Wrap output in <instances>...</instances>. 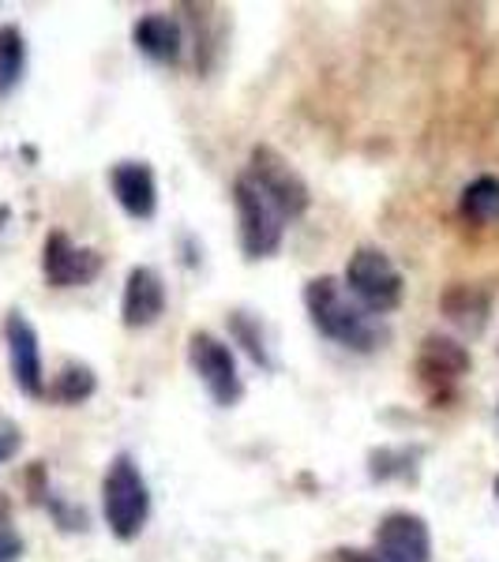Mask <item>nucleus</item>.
Segmentation results:
<instances>
[{
  "label": "nucleus",
  "instance_id": "obj_25",
  "mask_svg": "<svg viewBox=\"0 0 499 562\" xmlns=\"http://www.w3.org/2000/svg\"><path fill=\"white\" fill-rule=\"evenodd\" d=\"M496 424H499V402H496Z\"/></svg>",
  "mask_w": 499,
  "mask_h": 562
},
{
  "label": "nucleus",
  "instance_id": "obj_14",
  "mask_svg": "<svg viewBox=\"0 0 499 562\" xmlns=\"http://www.w3.org/2000/svg\"><path fill=\"white\" fill-rule=\"evenodd\" d=\"M458 214H462V222L477 225V229L499 225V177L485 173V177L469 180L458 195Z\"/></svg>",
  "mask_w": 499,
  "mask_h": 562
},
{
  "label": "nucleus",
  "instance_id": "obj_24",
  "mask_svg": "<svg viewBox=\"0 0 499 562\" xmlns=\"http://www.w3.org/2000/svg\"><path fill=\"white\" fill-rule=\"evenodd\" d=\"M492 495H496V503H499V476L492 480Z\"/></svg>",
  "mask_w": 499,
  "mask_h": 562
},
{
  "label": "nucleus",
  "instance_id": "obj_7",
  "mask_svg": "<svg viewBox=\"0 0 499 562\" xmlns=\"http://www.w3.org/2000/svg\"><path fill=\"white\" fill-rule=\"evenodd\" d=\"M469 368H474L469 349L462 346V341L447 338V334H429V338L421 341V349H417V360H413L417 379H421L424 394H429L432 402H447V397H455V390H458L462 379L469 375Z\"/></svg>",
  "mask_w": 499,
  "mask_h": 562
},
{
  "label": "nucleus",
  "instance_id": "obj_8",
  "mask_svg": "<svg viewBox=\"0 0 499 562\" xmlns=\"http://www.w3.org/2000/svg\"><path fill=\"white\" fill-rule=\"evenodd\" d=\"M106 270V259L95 248H84L65 229H49L42 244V278L53 289H84Z\"/></svg>",
  "mask_w": 499,
  "mask_h": 562
},
{
  "label": "nucleus",
  "instance_id": "obj_21",
  "mask_svg": "<svg viewBox=\"0 0 499 562\" xmlns=\"http://www.w3.org/2000/svg\"><path fill=\"white\" fill-rule=\"evenodd\" d=\"M26 551V543L12 525H0V562H20Z\"/></svg>",
  "mask_w": 499,
  "mask_h": 562
},
{
  "label": "nucleus",
  "instance_id": "obj_17",
  "mask_svg": "<svg viewBox=\"0 0 499 562\" xmlns=\"http://www.w3.org/2000/svg\"><path fill=\"white\" fill-rule=\"evenodd\" d=\"M26 79V38L15 23L0 26V102L12 98Z\"/></svg>",
  "mask_w": 499,
  "mask_h": 562
},
{
  "label": "nucleus",
  "instance_id": "obj_2",
  "mask_svg": "<svg viewBox=\"0 0 499 562\" xmlns=\"http://www.w3.org/2000/svg\"><path fill=\"white\" fill-rule=\"evenodd\" d=\"M102 518L121 543L140 540L151 521V484L129 450L109 458L102 473Z\"/></svg>",
  "mask_w": 499,
  "mask_h": 562
},
{
  "label": "nucleus",
  "instance_id": "obj_4",
  "mask_svg": "<svg viewBox=\"0 0 499 562\" xmlns=\"http://www.w3.org/2000/svg\"><path fill=\"white\" fill-rule=\"evenodd\" d=\"M233 211H237V240H241L244 259L259 262V259L278 256L289 222L244 173L233 180Z\"/></svg>",
  "mask_w": 499,
  "mask_h": 562
},
{
  "label": "nucleus",
  "instance_id": "obj_19",
  "mask_svg": "<svg viewBox=\"0 0 499 562\" xmlns=\"http://www.w3.org/2000/svg\"><path fill=\"white\" fill-rule=\"evenodd\" d=\"M225 323H230V338L248 352L252 364L263 371H275V357H270V346H267V338H263V326L256 315L237 307V312L225 315Z\"/></svg>",
  "mask_w": 499,
  "mask_h": 562
},
{
  "label": "nucleus",
  "instance_id": "obj_10",
  "mask_svg": "<svg viewBox=\"0 0 499 562\" xmlns=\"http://www.w3.org/2000/svg\"><path fill=\"white\" fill-rule=\"evenodd\" d=\"M372 551L379 562H432V529L421 514L391 510L376 525Z\"/></svg>",
  "mask_w": 499,
  "mask_h": 562
},
{
  "label": "nucleus",
  "instance_id": "obj_13",
  "mask_svg": "<svg viewBox=\"0 0 499 562\" xmlns=\"http://www.w3.org/2000/svg\"><path fill=\"white\" fill-rule=\"evenodd\" d=\"M132 45L151 65L174 68L185 57V26L169 12H147L132 23Z\"/></svg>",
  "mask_w": 499,
  "mask_h": 562
},
{
  "label": "nucleus",
  "instance_id": "obj_11",
  "mask_svg": "<svg viewBox=\"0 0 499 562\" xmlns=\"http://www.w3.org/2000/svg\"><path fill=\"white\" fill-rule=\"evenodd\" d=\"M169 293H166V278L154 267H132L124 278V293H121V323L129 330H147L166 315Z\"/></svg>",
  "mask_w": 499,
  "mask_h": 562
},
{
  "label": "nucleus",
  "instance_id": "obj_20",
  "mask_svg": "<svg viewBox=\"0 0 499 562\" xmlns=\"http://www.w3.org/2000/svg\"><path fill=\"white\" fill-rule=\"evenodd\" d=\"M45 510L53 514V521H57V529L60 532H87L90 529V518H87V510L84 506H71V503H65L57 492H49L45 495Z\"/></svg>",
  "mask_w": 499,
  "mask_h": 562
},
{
  "label": "nucleus",
  "instance_id": "obj_18",
  "mask_svg": "<svg viewBox=\"0 0 499 562\" xmlns=\"http://www.w3.org/2000/svg\"><path fill=\"white\" fill-rule=\"evenodd\" d=\"M421 447H379L368 454V476L376 484H391V480H417V461H421Z\"/></svg>",
  "mask_w": 499,
  "mask_h": 562
},
{
  "label": "nucleus",
  "instance_id": "obj_6",
  "mask_svg": "<svg viewBox=\"0 0 499 562\" xmlns=\"http://www.w3.org/2000/svg\"><path fill=\"white\" fill-rule=\"evenodd\" d=\"M244 177H248L252 184H256L259 192L267 195L278 211H282L286 222H297V217L312 206V192H308L304 177L293 169V161L282 158V154H278L275 147H267V143L252 147L248 166H244Z\"/></svg>",
  "mask_w": 499,
  "mask_h": 562
},
{
  "label": "nucleus",
  "instance_id": "obj_23",
  "mask_svg": "<svg viewBox=\"0 0 499 562\" xmlns=\"http://www.w3.org/2000/svg\"><path fill=\"white\" fill-rule=\"evenodd\" d=\"M331 562H379L376 551H361V548H334L331 551Z\"/></svg>",
  "mask_w": 499,
  "mask_h": 562
},
{
  "label": "nucleus",
  "instance_id": "obj_16",
  "mask_svg": "<svg viewBox=\"0 0 499 562\" xmlns=\"http://www.w3.org/2000/svg\"><path fill=\"white\" fill-rule=\"evenodd\" d=\"M95 390H98V375H95V368L84 364V360H68L65 368L57 371V379H53V386H45V397L49 402H57V405H84L95 397Z\"/></svg>",
  "mask_w": 499,
  "mask_h": 562
},
{
  "label": "nucleus",
  "instance_id": "obj_12",
  "mask_svg": "<svg viewBox=\"0 0 499 562\" xmlns=\"http://www.w3.org/2000/svg\"><path fill=\"white\" fill-rule=\"evenodd\" d=\"M109 192L117 206L132 217V222H151L158 214V180L147 161H117L109 166Z\"/></svg>",
  "mask_w": 499,
  "mask_h": 562
},
{
  "label": "nucleus",
  "instance_id": "obj_3",
  "mask_svg": "<svg viewBox=\"0 0 499 562\" xmlns=\"http://www.w3.org/2000/svg\"><path fill=\"white\" fill-rule=\"evenodd\" d=\"M342 285H346V293L353 301L365 307L368 315H376V319L398 312L406 296L402 270H398L395 259L387 256L384 248H376V244H361V248L353 251L346 262V274H342Z\"/></svg>",
  "mask_w": 499,
  "mask_h": 562
},
{
  "label": "nucleus",
  "instance_id": "obj_5",
  "mask_svg": "<svg viewBox=\"0 0 499 562\" xmlns=\"http://www.w3.org/2000/svg\"><path fill=\"white\" fill-rule=\"evenodd\" d=\"M188 364H192L196 379L203 383L207 397L218 409H233L244 397V379L237 371V357H233L230 341L214 338L211 330L188 334Z\"/></svg>",
  "mask_w": 499,
  "mask_h": 562
},
{
  "label": "nucleus",
  "instance_id": "obj_22",
  "mask_svg": "<svg viewBox=\"0 0 499 562\" xmlns=\"http://www.w3.org/2000/svg\"><path fill=\"white\" fill-rule=\"evenodd\" d=\"M20 450H23L20 428H15V424H8V420H0V465H4V461H12Z\"/></svg>",
  "mask_w": 499,
  "mask_h": 562
},
{
  "label": "nucleus",
  "instance_id": "obj_1",
  "mask_svg": "<svg viewBox=\"0 0 499 562\" xmlns=\"http://www.w3.org/2000/svg\"><path fill=\"white\" fill-rule=\"evenodd\" d=\"M304 312L308 323L315 326V334L334 346L350 349V352H376L387 346L391 330L384 326V319L368 315L353 296L346 293L342 278L320 274L304 285Z\"/></svg>",
  "mask_w": 499,
  "mask_h": 562
},
{
  "label": "nucleus",
  "instance_id": "obj_9",
  "mask_svg": "<svg viewBox=\"0 0 499 562\" xmlns=\"http://www.w3.org/2000/svg\"><path fill=\"white\" fill-rule=\"evenodd\" d=\"M4 349H8V368H12V383L20 386L23 397L42 402L45 397V364H42V341L38 330L31 326L23 312H8L4 315Z\"/></svg>",
  "mask_w": 499,
  "mask_h": 562
},
{
  "label": "nucleus",
  "instance_id": "obj_15",
  "mask_svg": "<svg viewBox=\"0 0 499 562\" xmlns=\"http://www.w3.org/2000/svg\"><path fill=\"white\" fill-rule=\"evenodd\" d=\"M440 307L455 326L477 334L480 326L488 323V307H492V301H488V293H480V289L455 281V285H447V293L440 296Z\"/></svg>",
  "mask_w": 499,
  "mask_h": 562
}]
</instances>
